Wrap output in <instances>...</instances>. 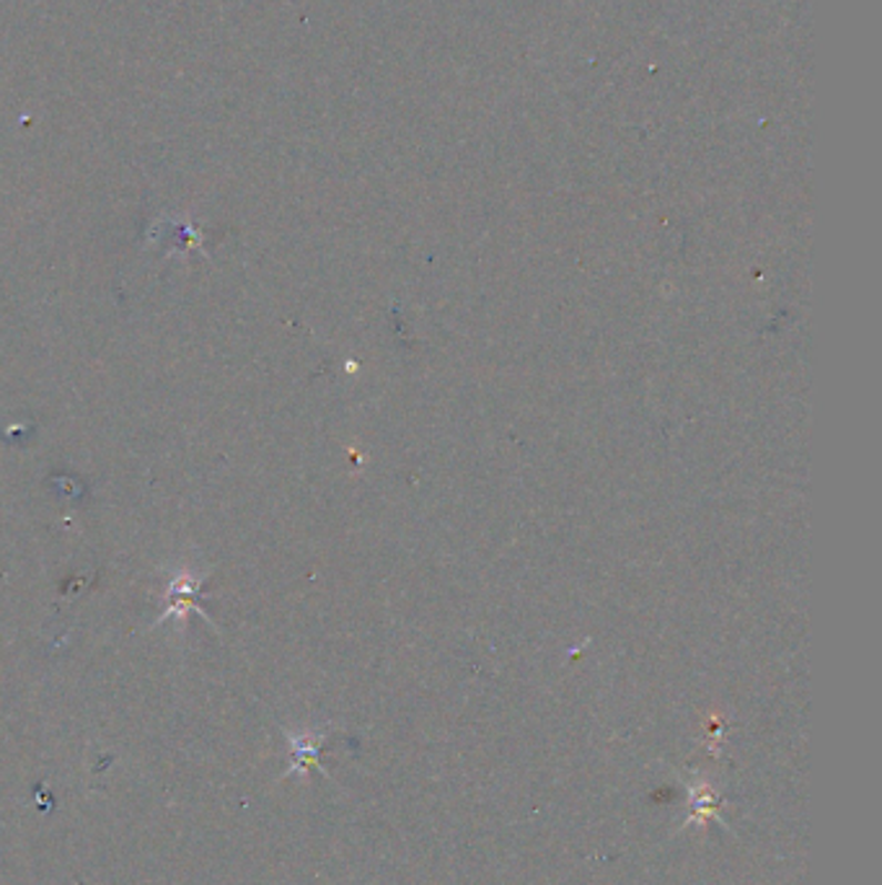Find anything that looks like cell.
Masks as SVG:
<instances>
[{"instance_id": "1", "label": "cell", "mask_w": 882, "mask_h": 885, "mask_svg": "<svg viewBox=\"0 0 882 885\" xmlns=\"http://www.w3.org/2000/svg\"><path fill=\"white\" fill-rule=\"evenodd\" d=\"M681 780L686 784V792H689V815H686L681 828H689L693 823L704 828L709 821H717V826L730 828L728 821L720 815L724 800L720 792L714 790V784L709 782L704 774H691V776L681 774Z\"/></svg>"}, {"instance_id": "2", "label": "cell", "mask_w": 882, "mask_h": 885, "mask_svg": "<svg viewBox=\"0 0 882 885\" xmlns=\"http://www.w3.org/2000/svg\"><path fill=\"white\" fill-rule=\"evenodd\" d=\"M287 741H291V766L283 774L285 780L293 774H306L308 769H318L324 776L326 769L318 764V751L326 741L324 730H303V733H287Z\"/></svg>"}]
</instances>
